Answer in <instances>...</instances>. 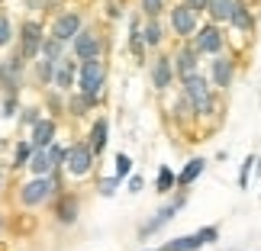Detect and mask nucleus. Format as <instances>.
<instances>
[{
	"label": "nucleus",
	"mask_w": 261,
	"mask_h": 251,
	"mask_svg": "<svg viewBox=\"0 0 261 251\" xmlns=\"http://www.w3.org/2000/svg\"><path fill=\"white\" fill-rule=\"evenodd\" d=\"M13 23H10V16L0 10V48H7V45H13Z\"/></svg>",
	"instance_id": "31"
},
{
	"label": "nucleus",
	"mask_w": 261,
	"mask_h": 251,
	"mask_svg": "<svg viewBox=\"0 0 261 251\" xmlns=\"http://www.w3.org/2000/svg\"><path fill=\"white\" fill-rule=\"evenodd\" d=\"M74 81H77V58H58L55 62V74H52V87L58 90V94H71L74 90Z\"/></svg>",
	"instance_id": "12"
},
{
	"label": "nucleus",
	"mask_w": 261,
	"mask_h": 251,
	"mask_svg": "<svg viewBox=\"0 0 261 251\" xmlns=\"http://www.w3.org/2000/svg\"><path fill=\"white\" fill-rule=\"evenodd\" d=\"M29 155H33V145H29V138H23V142H16V148H13V171L26 168Z\"/></svg>",
	"instance_id": "29"
},
{
	"label": "nucleus",
	"mask_w": 261,
	"mask_h": 251,
	"mask_svg": "<svg viewBox=\"0 0 261 251\" xmlns=\"http://www.w3.org/2000/svg\"><path fill=\"white\" fill-rule=\"evenodd\" d=\"M19 113H23V126H33V123H36V119H39V116H42V113H39V109H36V106H26V109H19Z\"/></svg>",
	"instance_id": "38"
},
{
	"label": "nucleus",
	"mask_w": 261,
	"mask_h": 251,
	"mask_svg": "<svg viewBox=\"0 0 261 251\" xmlns=\"http://www.w3.org/2000/svg\"><path fill=\"white\" fill-rule=\"evenodd\" d=\"M65 42H58L55 36H45L42 39V48H39V55H45V58H52V62H58V58H65Z\"/></svg>",
	"instance_id": "26"
},
{
	"label": "nucleus",
	"mask_w": 261,
	"mask_h": 251,
	"mask_svg": "<svg viewBox=\"0 0 261 251\" xmlns=\"http://www.w3.org/2000/svg\"><path fill=\"white\" fill-rule=\"evenodd\" d=\"M77 94H84L90 100V106L100 103V97H103V87H107V65L103 58H84V62H77Z\"/></svg>",
	"instance_id": "1"
},
{
	"label": "nucleus",
	"mask_w": 261,
	"mask_h": 251,
	"mask_svg": "<svg viewBox=\"0 0 261 251\" xmlns=\"http://www.w3.org/2000/svg\"><path fill=\"white\" fill-rule=\"evenodd\" d=\"M126 180H129V193H139V190H142V177L139 174H129Z\"/></svg>",
	"instance_id": "40"
},
{
	"label": "nucleus",
	"mask_w": 261,
	"mask_h": 251,
	"mask_svg": "<svg viewBox=\"0 0 261 251\" xmlns=\"http://www.w3.org/2000/svg\"><path fill=\"white\" fill-rule=\"evenodd\" d=\"M4 184H7V174H4V171H0V190H4Z\"/></svg>",
	"instance_id": "42"
},
{
	"label": "nucleus",
	"mask_w": 261,
	"mask_h": 251,
	"mask_svg": "<svg viewBox=\"0 0 261 251\" xmlns=\"http://www.w3.org/2000/svg\"><path fill=\"white\" fill-rule=\"evenodd\" d=\"M94 152H90V145L87 142H74V145H68L65 148V164L68 168V174L71 177H87L90 171H94Z\"/></svg>",
	"instance_id": "6"
},
{
	"label": "nucleus",
	"mask_w": 261,
	"mask_h": 251,
	"mask_svg": "<svg viewBox=\"0 0 261 251\" xmlns=\"http://www.w3.org/2000/svg\"><path fill=\"white\" fill-rule=\"evenodd\" d=\"M110 123H107V116H97L94 119V126H90V135H87V145H90V152H94V158L103 155V148L110 142Z\"/></svg>",
	"instance_id": "18"
},
{
	"label": "nucleus",
	"mask_w": 261,
	"mask_h": 251,
	"mask_svg": "<svg viewBox=\"0 0 261 251\" xmlns=\"http://www.w3.org/2000/svg\"><path fill=\"white\" fill-rule=\"evenodd\" d=\"M45 103H48V109H52L55 116H58V113H65V100H62V94H58V90H52V94L45 97Z\"/></svg>",
	"instance_id": "37"
},
{
	"label": "nucleus",
	"mask_w": 261,
	"mask_h": 251,
	"mask_svg": "<svg viewBox=\"0 0 261 251\" xmlns=\"http://www.w3.org/2000/svg\"><path fill=\"white\" fill-rule=\"evenodd\" d=\"M58 203H55V222L58 226H74L77 222V213H81V200L74 193H55Z\"/></svg>",
	"instance_id": "15"
},
{
	"label": "nucleus",
	"mask_w": 261,
	"mask_h": 251,
	"mask_svg": "<svg viewBox=\"0 0 261 251\" xmlns=\"http://www.w3.org/2000/svg\"><path fill=\"white\" fill-rule=\"evenodd\" d=\"M26 168L33 171V177H39V174H48V171H52V164H48V155H45V148H33V155H29Z\"/></svg>",
	"instance_id": "24"
},
{
	"label": "nucleus",
	"mask_w": 261,
	"mask_h": 251,
	"mask_svg": "<svg viewBox=\"0 0 261 251\" xmlns=\"http://www.w3.org/2000/svg\"><path fill=\"white\" fill-rule=\"evenodd\" d=\"M0 77H4V58H0Z\"/></svg>",
	"instance_id": "43"
},
{
	"label": "nucleus",
	"mask_w": 261,
	"mask_h": 251,
	"mask_svg": "<svg viewBox=\"0 0 261 251\" xmlns=\"http://www.w3.org/2000/svg\"><path fill=\"white\" fill-rule=\"evenodd\" d=\"M0 109H4V119H13L16 113H19V97L16 94H4V103H0Z\"/></svg>",
	"instance_id": "34"
},
{
	"label": "nucleus",
	"mask_w": 261,
	"mask_h": 251,
	"mask_svg": "<svg viewBox=\"0 0 261 251\" xmlns=\"http://www.w3.org/2000/svg\"><path fill=\"white\" fill-rule=\"evenodd\" d=\"M232 77H236V58L229 55H213V62H210V87L213 90H229L232 87Z\"/></svg>",
	"instance_id": "9"
},
{
	"label": "nucleus",
	"mask_w": 261,
	"mask_h": 251,
	"mask_svg": "<svg viewBox=\"0 0 261 251\" xmlns=\"http://www.w3.org/2000/svg\"><path fill=\"white\" fill-rule=\"evenodd\" d=\"M55 193H58V171H48V174H39V177L29 180V184L19 187V203L26 209H36V206H42L45 200H52Z\"/></svg>",
	"instance_id": "2"
},
{
	"label": "nucleus",
	"mask_w": 261,
	"mask_h": 251,
	"mask_svg": "<svg viewBox=\"0 0 261 251\" xmlns=\"http://www.w3.org/2000/svg\"><path fill=\"white\" fill-rule=\"evenodd\" d=\"M203 168H206L203 158H190V161L184 164V171H180V174L174 177V187H177V190H187V187L194 184L200 174H203Z\"/></svg>",
	"instance_id": "20"
},
{
	"label": "nucleus",
	"mask_w": 261,
	"mask_h": 251,
	"mask_svg": "<svg viewBox=\"0 0 261 251\" xmlns=\"http://www.w3.org/2000/svg\"><path fill=\"white\" fill-rule=\"evenodd\" d=\"M174 171L171 168H168V164H162V168H158V177H155V190H158V193H171V190H174Z\"/></svg>",
	"instance_id": "27"
},
{
	"label": "nucleus",
	"mask_w": 261,
	"mask_h": 251,
	"mask_svg": "<svg viewBox=\"0 0 261 251\" xmlns=\"http://www.w3.org/2000/svg\"><path fill=\"white\" fill-rule=\"evenodd\" d=\"M81 26H84V19H81V13H77V10H62V13L55 16V23H52V33H48V36H55L58 42H65V45H68Z\"/></svg>",
	"instance_id": "13"
},
{
	"label": "nucleus",
	"mask_w": 261,
	"mask_h": 251,
	"mask_svg": "<svg viewBox=\"0 0 261 251\" xmlns=\"http://www.w3.org/2000/svg\"><path fill=\"white\" fill-rule=\"evenodd\" d=\"M252 168H255V158H245L242 171H239V190H248V177H252Z\"/></svg>",
	"instance_id": "35"
},
{
	"label": "nucleus",
	"mask_w": 261,
	"mask_h": 251,
	"mask_svg": "<svg viewBox=\"0 0 261 251\" xmlns=\"http://www.w3.org/2000/svg\"><path fill=\"white\" fill-rule=\"evenodd\" d=\"M184 97H187V103L194 106L197 116H210V113H213V106H216L213 87H210V81H206L203 74L187 77V81H184Z\"/></svg>",
	"instance_id": "3"
},
{
	"label": "nucleus",
	"mask_w": 261,
	"mask_h": 251,
	"mask_svg": "<svg viewBox=\"0 0 261 251\" xmlns=\"http://www.w3.org/2000/svg\"><path fill=\"white\" fill-rule=\"evenodd\" d=\"M71 109V116H87L90 109V100L84 94H68V103H65V113Z\"/></svg>",
	"instance_id": "28"
},
{
	"label": "nucleus",
	"mask_w": 261,
	"mask_h": 251,
	"mask_svg": "<svg viewBox=\"0 0 261 251\" xmlns=\"http://www.w3.org/2000/svg\"><path fill=\"white\" fill-rule=\"evenodd\" d=\"M184 7H187V10H194V13L200 16V13L206 10V0H184Z\"/></svg>",
	"instance_id": "39"
},
{
	"label": "nucleus",
	"mask_w": 261,
	"mask_h": 251,
	"mask_svg": "<svg viewBox=\"0 0 261 251\" xmlns=\"http://www.w3.org/2000/svg\"><path fill=\"white\" fill-rule=\"evenodd\" d=\"M158 251H162V248H158Z\"/></svg>",
	"instance_id": "45"
},
{
	"label": "nucleus",
	"mask_w": 261,
	"mask_h": 251,
	"mask_svg": "<svg viewBox=\"0 0 261 251\" xmlns=\"http://www.w3.org/2000/svg\"><path fill=\"white\" fill-rule=\"evenodd\" d=\"M129 52H133L136 58L145 55V42H142V33H139V16L129 19Z\"/></svg>",
	"instance_id": "25"
},
{
	"label": "nucleus",
	"mask_w": 261,
	"mask_h": 251,
	"mask_svg": "<svg viewBox=\"0 0 261 251\" xmlns=\"http://www.w3.org/2000/svg\"><path fill=\"white\" fill-rule=\"evenodd\" d=\"M139 7H142V16H162L168 10V0H139Z\"/></svg>",
	"instance_id": "33"
},
{
	"label": "nucleus",
	"mask_w": 261,
	"mask_h": 251,
	"mask_svg": "<svg viewBox=\"0 0 261 251\" xmlns=\"http://www.w3.org/2000/svg\"><path fill=\"white\" fill-rule=\"evenodd\" d=\"M229 26L239 29V33H252V10H248L245 0H236L232 13H229Z\"/></svg>",
	"instance_id": "21"
},
{
	"label": "nucleus",
	"mask_w": 261,
	"mask_h": 251,
	"mask_svg": "<svg viewBox=\"0 0 261 251\" xmlns=\"http://www.w3.org/2000/svg\"><path fill=\"white\" fill-rule=\"evenodd\" d=\"M148 74H152V84H155V90H165L171 87V81H174V62H171V55H158L155 62H152V68H148Z\"/></svg>",
	"instance_id": "17"
},
{
	"label": "nucleus",
	"mask_w": 261,
	"mask_h": 251,
	"mask_svg": "<svg viewBox=\"0 0 261 251\" xmlns=\"http://www.w3.org/2000/svg\"><path fill=\"white\" fill-rule=\"evenodd\" d=\"M45 155H48V164H52V171H62V164H65V145L48 142V145H45Z\"/></svg>",
	"instance_id": "30"
},
{
	"label": "nucleus",
	"mask_w": 261,
	"mask_h": 251,
	"mask_svg": "<svg viewBox=\"0 0 261 251\" xmlns=\"http://www.w3.org/2000/svg\"><path fill=\"white\" fill-rule=\"evenodd\" d=\"M190 45H194L200 55H219L226 48V36H223V29H219V23H206V26H197V39Z\"/></svg>",
	"instance_id": "8"
},
{
	"label": "nucleus",
	"mask_w": 261,
	"mask_h": 251,
	"mask_svg": "<svg viewBox=\"0 0 261 251\" xmlns=\"http://www.w3.org/2000/svg\"><path fill=\"white\" fill-rule=\"evenodd\" d=\"M168 13H171V29L180 39H190L197 33V13H194V10H187L184 4H174Z\"/></svg>",
	"instance_id": "14"
},
{
	"label": "nucleus",
	"mask_w": 261,
	"mask_h": 251,
	"mask_svg": "<svg viewBox=\"0 0 261 251\" xmlns=\"http://www.w3.org/2000/svg\"><path fill=\"white\" fill-rule=\"evenodd\" d=\"M184 203H187V197H184V190H180V197H174L168 206H162V209H158V213H155L152 219H148V222H145L142 229H139V235L145 238V235H155V232H162V229H165L168 222H171V219L180 213V209H184Z\"/></svg>",
	"instance_id": "10"
},
{
	"label": "nucleus",
	"mask_w": 261,
	"mask_h": 251,
	"mask_svg": "<svg viewBox=\"0 0 261 251\" xmlns=\"http://www.w3.org/2000/svg\"><path fill=\"white\" fill-rule=\"evenodd\" d=\"M139 33H142L145 48H158V45L165 42V23H162V16H145V26H139Z\"/></svg>",
	"instance_id": "19"
},
{
	"label": "nucleus",
	"mask_w": 261,
	"mask_h": 251,
	"mask_svg": "<svg viewBox=\"0 0 261 251\" xmlns=\"http://www.w3.org/2000/svg\"><path fill=\"white\" fill-rule=\"evenodd\" d=\"M68 45H71V55L77 58V62H84V58H97V55H103V36H100L94 26H81Z\"/></svg>",
	"instance_id": "5"
},
{
	"label": "nucleus",
	"mask_w": 261,
	"mask_h": 251,
	"mask_svg": "<svg viewBox=\"0 0 261 251\" xmlns=\"http://www.w3.org/2000/svg\"><path fill=\"white\" fill-rule=\"evenodd\" d=\"M29 129H33V132H29V145H33V148H45L48 142H55L58 123H55L52 116H39Z\"/></svg>",
	"instance_id": "16"
},
{
	"label": "nucleus",
	"mask_w": 261,
	"mask_h": 251,
	"mask_svg": "<svg viewBox=\"0 0 261 251\" xmlns=\"http://www.w3.org/2000/svg\"><path fill=\"white\" fill-rule=\"evenodd\" d=\"M232 4L236 0H206V10L213 23H229V13H232Z\"/></svg>",
	"instance_id": "22"
},
{
	"label": "nucleus",
	"mask_w": 261,
	"mask_h": 251,
	"mask_svg": "<svg viewBox=\"0 0 261 251\" xmlns=\"http://www.w3.org/2000/svg\"><path fill=\"white\" fill-rule=\"evenodd\" d=\"M42 39H45V29L39 19H23L19 23V36H16V52L26 58V62H36L39 58V48H42Z\"/></svg>",
	"instance_id": "4"
},
{
	"label": "nucleus",
	"mask_w": 261,
	"mask_h": 251,
	"mask_svg": "<svg viewBox=\"0 0 261 251\" xmlns=\"http://www.w3.org/2000/svg\"><path fill=\"white\" fill-rule=\"evenodd\" d=\"M0 10H4V0H0Z\"/></svg>",
	"instance_id": "44"
},
{
	"label": "nucleus",
	"mask_w": 261,
	"mask_h": 251,
	"mask_svg": "<svg viewBox=\"0 0 261 251\" xmlns=\"http://www.w3.org/2000/svg\"><path fill=\"white\" fill-rule=\"evenodd\" d=\"M171 62H174V77H180V81H187V77L200 74V52H197L190 42L177 48V52L171 55Z\"/></svg>",
	"instance_id": "11"
},
{
	"label": "nucleus",
	"mask_w": 261,
	"mask_h": 251,
	"mask_svg": "<svg viewBox=\"0 0 261 251\" xmlns=\"http://www.w3.org/2000/svg\"><path fill=\"white\" fill-rule=\"evenodd\" d=\"M119 184H123V180H116V177H103V180L97 184V187H100V197H113Z\"/></svg>",
	"instance_id": "36"
},
{
	"label": "nucleus",
	"mask_w": 261,
	"mask_h": 251,
	"mask_svg": "<svg viewBox=\"0 0 261 251\" xmlns=\"http://www.w3.org/2000/svg\"><path fill=\"white\" fill-rule=\"evenodd\" d=\"M119 13H123V10H119V4H110V7H107V16H110V19H116Z\"/></svg>",
	"instance_id": "41"
},
{
	"label": "nucleus",
	"mask_w": 261,
	"mask_h": 251,
	"mask_svg": "<svg viewBox=\"0 0 261 251\" xmlns=\"http://www.w3.org/2000/svg\"><path fill=\"white\" fill-rule=\"evenodd\" d=\"M216 238H219V229L216 226H206V229H200V232H194V235H180V238L165 242L162 251H200L203 245H213Z\"/></svg>",
	"instance_id": "7"
},
{
	"label": "nucleus",
	"mask_w": 261,
	"mask_h": 251,
	"mask_svg": "<svg viewBox=\"0 0 261 251\" xmlns=\"http://www.w3.org/2000/svg\"><path fill=\"white\" fill-rule=\"evenodd\" d=\"M33 65H36V81L42 84V87H52V74H55V62H52V58L39 55Z\"/></svg>",
	"instance_id": "23"
},
{
	"label": "nucleus",
	"mask_w": 261,
	"mask_h": 251,
	"mask_svg": "<svg viewBox=\"0 0 261 251\" xmlns=\"http://www.w3.org/2000/svg\"><path fill=\"white\" fill-rule=\"evenodd\" d=\"M129 174H133V158L119 152V155H116V168H113V177H116V180H126Z\"/></svg>",
	"instance_id": "32"
}]
</instances>
